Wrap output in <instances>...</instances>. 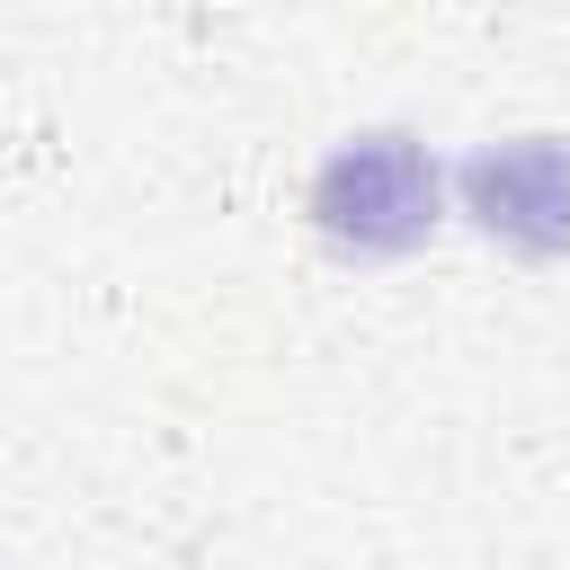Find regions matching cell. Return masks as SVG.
<instances>
[{"label": "cell", "instance_id": "6da1fadb", "mask_svg": "<svg viewBox=\"0 0 570 570\" xmlns=\"http://www.w3.org/2000/svg\"><path fill=\"white\" fill-rule=\"evenodd\" d=\"M312 223H321V240H338L356 258H401L436 232V160L410 134H356L321 160Z\"/></svg>", "mask_w": 570, "mask_h": 570}, {"label": "cell", "instance_id": "7a4b0ae2", "mask_svg": "<svg viewBox=\"0 0 570 570\" xmlns=\"http://www.w3.org/2000/svg\"><path fill=\"white\" fill-rule=\"evenodd\" d=\"M463 196H472V214H481L490 240H508V249H525V258L570 249V142H561V134L490 142V151L463 169Z\"/></svg>", "mask_w": 570, "mask_h": 570}]
</instances>
